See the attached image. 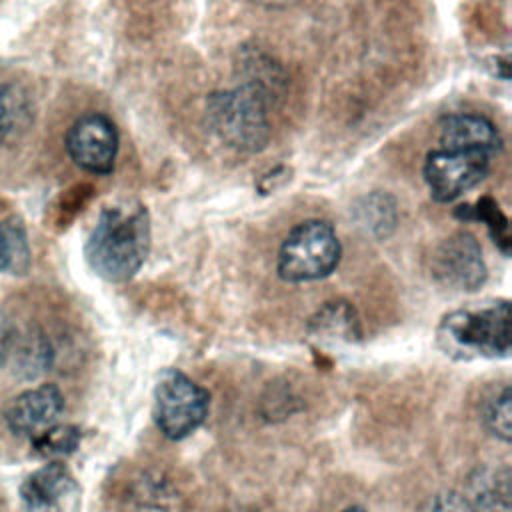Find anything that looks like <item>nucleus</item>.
Masks as SVG:
<instances>
[{
    "mask_svg": "<svg viewBox=\"0 0 512 512\" xmlns=\"http://www.w3.org/2000/svg\"><path fill=\"white\" fill-rule=\"evenodd\" d=\"M180 488L158 470L136 474L120 496V512H184Z\"/></svg>",
    "mask_w": 512,
    "mask_h": 512,
    "instance_id": "obj_12",
    "label": "nucleus"
},
{
    "mask_svg": "<svg viewBox=\"0 0 512 512\" xmlns=\"http://www.w3.org/2000/svg\"><path fill=\"white\" fill-rule=\"evenodd\" d=\"M66 150L76 166L92 174H108L118 154L114 122L98 112L80 116L66 134Z\"/></svg>",
    "mask_w": 512,
    "mask_h": 512,
    "instance_id": "obj_8",
    "label": "nucleus"
},
{
    "mask_svg": "<svg viewBox=\"0 0 512 512\" xmlns=\"http://www.w3.org/2000/svg\"><path fill=\"white\" fill-rule=\"evenodd\" d=\"M340 240L324 220L294 226L278 250V274L286 282H312L330 276L340 262Z\"/></svg>",
    "mask_w": 512,
    "mask_h": 512,
    "instance_id": "obj_4",
    "label": "nucleus"
},
{
    "mask_svg": "<svg viewBox=\"0 0 512 512\" xmlns=\"http://www.w3.org/2000/svg\"><path fill=\"white\" fill-rule=\"evenodd\" d=\"M30 252L26 234L18 224L0 222V272H24Z\"/></svg>",
    "mask_w": 512,
    "mask_h": 512,
    "instance_id": "obj_19",
    "label": "nucleus"
},
{
    "mask_svg": "<svg viewBox=\"0 0 512 512\" xmlns=\"http://www.w3.org/2000/svg\"><path fill=\"white\" fill-rule=\"evenodd\" d=\"M342 512H368V510H364V508H360V506H350V508H346V510H342Z\"/></svg>",
    "mask_w": 512,
    "mask_h": 512,
    "instance_id": "obj_23",
    "label": "nucleus"
},
{
    "mask_svg": "<svg viewBox=\"0 0 512 512\" xmlns=\"http://www.w3.org/2000/svg\"><path fill=\"white\" fill-rule=\"evenodd\" d=\"M500 144L502 140L496 126L480 114L458 112L446 116L440 124V146L444 148L480 150L494 156Z\"/></svg>",
    "mask_w": 512,
    "mask_h": 512,
    "instance_id": "obj_14",
    "label": "nucleus"
},
{
    "mask_svg": "<svg viewBox=\"0 0 512 512\" xmlns=\"http://www.w3.org/2000/svg\"><path fill=\"white\" fill-rule=\"evenodd\" d=\"M462 218H470V220H482L488 226L490 236L494 238V242L500 246V250L504 254L510 252V232H508V218L502 214V210L498 208V204L484 196L480 198L474 206H460V210L456 212Z\"/></svg>",
    "mask_w": 512,
    "mask_h": 512,
    "instance_id": "obj_18",
    "label": "nucleus"
},
{
    "mask_svg": "<svg viewBox=\"0 0 512 512\" xmlns=\"http://www.w3.org/2000/svg\"><path fill=\"white\" fill-rule=\"evenodd\" d=\"M268 104L266 96L246 84L214 92L206 100L208 126L228 148L260 152L270 140Z\"/></svg>",
    "mask_w": 512,
    "mask_h": 512,
    "instance_id": "obj_3",
    "label": "nucleus"
},
{
    "mask_svg": "<svg viewBox=\"0 0 512 512\" xmlns=\"http://www.w3.org/2000/svg\"><path fill=\"white\" fill-rule=\"evenodd\" d=\"M52 344L36 326L0 316V366L22 380H34L52 364Z\"/></svg>",
    "mask_w": 512,
    "mask_h": 512,
    "instance_id": "obj_7",
    "label": "nucleus"
},
{
    "mask_svg": "<svg viewBox=\"0 0 512 512\" xmlns=\"http://www.w3.org/2000/svg\"><path fill=\"white\" fill-rule=\"evenodd\" d=\"M28 114L24 92L14 84L0 82V144L10 140L26 126Z\"/></svg>",
    "mask_w": 512,
    "mask_h": 512,
    "instance_id": "obj_17",
    "label": "nucleus"
},
{
    "mask_svg": "<svg viewBox=\"0 0 512 512\" xmlns=\"http://www.w3.org/2000/svg\"><path fill=\"white\" fill-rule=\"evenodd\" d=\"M64 412V394L56 384H38L12 398L6 408V426L18 438H36L54 426Z\"/></svg>",
    "mask_w": 512,
    "mask_h": 512,
    "instance_id": "obj_11",
    "label": "nucleus"
},
{
    "mask_svg": "<svg viewBox=\"0 0 512 512\" xmlns=\"http://www.w3.org/2000/svg\"><path fill=\"white\" fill-rule=\"evenodd\" d=\"M432 276L452 290H476L484 284L488 270L482 248L468 232H454L432 254Z\"/></svg>",
    "mask_w": 512,
    "mask_h": 512,
    "instance_id": "obj_9",
    "label": "nucleus"
},
{
    "mask_svg": "<svg viewBox=\"0 0 512 512\" xmlns=\"http://www.w3.org/2000/svg\"><path fill=\"white\" fill-rule=\"evenodd\" d=\"M82 440V432L80 428L72 426V424H60L56 422L54 426H50L48 430H44L42 434H38L36 438H32V448L38 456L42 458H62L72 454Z\"/></svg>",
    "mask_w": 512,
    "mask_h": 512,
    "instance_id": "obj_16",
    "label": "nucleus"
},
{
    "mask_svg": "<svg viewBox=\"0 0 512 512\" xmlns=\"http://www.w3.org/2000/svg\"><path fill=\"white\" fill-rule=\"evenodd\" d=\"M308 336L318 346L326 348L354 344L362 336L360 318L354 306L346 300L326 302L308 320Z\"/></svg>",
    "mask_w": 512,
    "mask_h": 512,
    "instance_id": "obj_13",
    "label": "nucleus"
},
{
    "mask_svg": "<svg viewBox=\"0 0 512 512\" xmlns=\"http://www.w3.org/2000/svg\"><path fill=\"white\" fill-rule=\"evenodd\" d=\"M420 512H474V508L462 492L444 490L430 496Z\"/></svg>",
    "mask_w": 512,
    "mask_h": 512,
    "instance_id": "obj_21",
    "label": "nucleus"
},
{
    "mask_svg": "<svg viewBox=\"0 0 512 512\" xmlns=\"http://www.w3.org/2000/svg\"><path fill=\"white\" fill-rule=\"evenodd\" d=\"M510 386H504L500 392L492 394L482 408V422L486 430L504 440L510 442L512 436V404H510Z\"/></svg>",
    "mask_w": 512,
    "mask_h": 512,
    "instance_id": "obj_20",
    "label": "nucleus"
},
{
    "mask_svg": "<svg viewBox=\"0 0 512 512\" xmlns=\"http://www.w3.org/2000/svg\"><path fill=\"white\" fill-rule=\"evenodd\" d=\"M254 2H258L262 6H268V8H286V6H290L298 0H254Z\"/></svg>",
    "mask_w": 512,
    "mask_h": 512,
    "instance_id": "obj_22",
    "label": "nucleus"
},
{
    "mask_svg": "<svg viewBox=\"0 0 512 512\" xmlns=\"http://www.w3.org/2000/svg\"><path fill=\"white\" fill-rule=\"evenodd\" d=\"M150 216L144 204L126 200L106 206L86 242L90 268L108 282L130 280L150 252Z\"/></svg>",
    "mask_w": 512,
    "mask_h": 512,
    "instance_id": "obj_1",
    "label": "nucleus"
},
{
    "mask_svg": "<svg viewBox=\"0 0 512 512\" xmlns=\"http://www.w3.org/2000/svg\"><path fill=\"white\" fill-rule=\"evenodd\" d=\"M210 394L176 368H166L154 386V422L170 440L190 436L206 418Z\"/></svg>",
    "mask_w": 512,
    "mask_h": 512,
    "instance_id": "obj_5",
    "label": "nucleus"
},
{
    "mask_svg": "<svg viewBox=\"0 0 512 512\" xmlns=\"http://www.w3.org/2000/svg\"><path fill=\"white\" fill-rule=\"evenodd\" d=\"M438 348L454 360L504 358L510 354V304L488 300L452 310L436 328Z\"/></svg>",
    "mask_w": 512,
    "mask_h": 512,
    "instance_id": "obj_2",
    "label": "nucleus"
},
{
    "mask_svg": "<svg viewBox=\"0 0 512 512\" xmlns=\"http://www.w3.org/2000/svg\"><path fill=\"white\" fill-rule=\"evenodd\" d=\"M492 156L466 148H436L426 156L424 180L436 202H452L474 188L490 168Z\"/></svg>",
    "mask_w": 512,
    "mask_h": 512,
    "instance_id": "obj_6",
    "label": "nucleus"
},
{
    "mask_svg": "<svg viewBox=\"0 0 512 512\" xmlns=\"http://www.w3.org/2000/svg\"><path fill=\"white\" fill-rule=\"evenodd\" d=\"M466 500L474 512H510V468L480 466L466 482Z\"/></svg>",
    "mask_w": 512,
    "mask_h": 512,
    "instance_id": "obj_15",
    "label": "nucleus"
},
{
    "mask_svg": "<svg viewBox=\"0 0 512 512\" xmlns=\"http://www.w3.org/2000/svg\"><path fill=\"white\" fill-rule=\"evenodd\" d=\"M24 512H78L80 486L58 460L30 472L20 484Z\"/></svg>",
    "mask_w": 512,
    "mask_h": 512,
    "instance_id": "obj_10",
    "label": "nucleus"
}]
</instances>
